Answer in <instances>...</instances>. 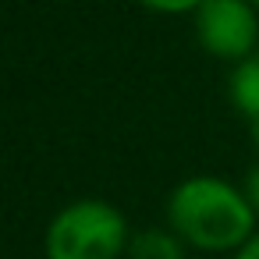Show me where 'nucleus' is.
<instances>
[{
	"label": "nucleus",
	"instance_id": "10",
	"mask_svg": "<svg viewBox=\"0 0 259 259\" xmlns=\"http://www.w3.org/2000/svg\"><path fill=\"white\" fill-rule=\"evenodd\" d=\"M248 4H252V8H259V0H248Z\"/></svg>",
	"mask_w": 259,
	"mask_h": 259
},
{
	"label": "nucleus",
	"instance_id": "4",
	"mask_svg": "<svg viewBox=\"0 0 259 259\" xmlns=\"http://www.w3.org/2000/svg\"><path fill=\"white\" fill-rule=\"evenodd\" d=\"M227 89H231V100H234L238 114L248 117V124L255 128L259 124V54H252L248 61L234 64Z\"/></svg>",
	"mask_w": 259,
	"mask_h": 259
},
{
	"label": "nucleus",
	"instance_id": "3",
	"mask_svg": "<svg viewBox=\"0 0 259 259\" xmlns=\"http://www.w3.org/2000/svg\"><path fill=\"white\" fill-rule=\"evenodd\" d=\"M192 18L195 36L209 57L241 64L259 54V8H252L248 0H202Z\"/></svg>",
	"mask_w": 259,
	"mask_h": 259
},
{
	"label": "nucleus",
	"instance_id": "6",
	"mask_svg": "<svg viewBox=\"0 0 259 259\" xmlns=\"http://www.w3.org/2000/svg\"><path fill=\"white\" fill-rule=\"evenodd\" d=\"M142 8L156 11V15H195V8L202 4V0H139Z\"/></svg>",
	"mask_w": 259,
	"mask_h": 259
},
{
	"label": "nucleus",
	"instance_id": "7",
	"mask_svg": "<svg viewBox=\"0 0 259 259\" xmlns=\"http://www.w3.org/2000/svg\"><path fill=\"white\" fill-rule=\"evenodd\" d=\"M241 192H245V199H248V206L255 209V217H259V163L245 174V185H241Z\"/></svg>",
	"mask_w": 259,
	"mask_h": 259
},
{
	"label": "nucleus",
	"instance_id": "2",
	"mask_svg": "<svg viewBox=\"0 0 259 259\" xmlns=\"http://www.w3.org/2000/svg\"><path fill=\"white\" fill-rule=\"evenodd\" d=\"M128 220L114 202L78 199L68 202L43 234L47 259H121L128 255Z\"/></svg>",
	"mask_w": 259,
	"mask_h": 259
},
{
	"label": "nucleus",
	"instance_id": "5",
	"mask_svg": "<svg viewBox=\"0 0 259 259\" xmlns=\"http://www.w3.org/2000/svg\"><path fill=\"white\" fill-rule=\"evenodd\" d=\"M185 241L170 227H146L132 234L128 241V259H185Z\"/></svg>",
	"mask_w": 259,
	"mask_h": 259
},
{
	"label": "nucleus",
	"instance_id": "1",
	"mask_svg": "<svg viewBox=\"0 0 259 259\" xmlns=\"http://www.w3.org/2000/svg\"><path fill=\"white\" fill-rule=\"evenodd\" d=\"M255 220L245 192L213 174L185 178L167 195V227L199 252H241L259 234Z\"/></svg>",
	"mask_w": 259,
	"mask_h": 259
},
{
	"label": "nucleus",
	"instance_id": "8",
	"mask_svg": "<svg viewBox=\"0 0 259 259\" xmlns=\"http://www.w3.org/2000/svg\"><path fill=\"white\" fill-rule=\"evenodd\" d=\"M234 259H259V234H255L241 252H234Z\"/></svg>",
	"mask_w": 259,
	"mask_h": 259
},
{
	"label": "nucleus",
	"instance_id": "9",
	"mask_svg": "<svg viewBox=\"0 0 259 259\" xmlns=\"http://www.w3.org/2000/svg\"><path fill=\"white\" fill-rule=\"evenodd\" d=\"M252 139H255V146H259V124H255V128H252Z\"/></svg>",
	"mask_w": 259,
	"mask_h": 259
}]
</instances>
